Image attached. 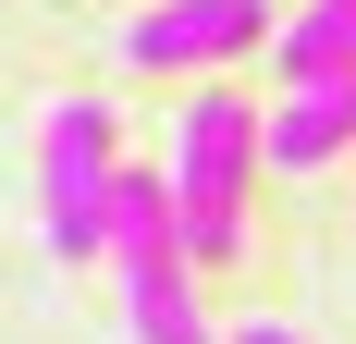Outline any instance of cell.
I'll return each instance as SVG.
<instances>
[{
	"mask_svg": "<svg viewBox=\"0 0 356 344\" xmlns=\"http://www.w3.org/2000/svg\"><path fill=\"white\" fill-rule=\"evenodd\" d=\"M111 271H123V332L136 344H221L197 308V258L172 234V185L160 172H111Z\"/></svg>",
	"mask_w": 356,
	"mask_h": 344,
	"instance_id": "cell-2",
	"label": "cell"
},
{
	"mask_svg": "<svg viewBox=\"0 0 356 344\" xmlns=\"http://www.w3.org/2000/svg\"><path fill=\"white\" fill-rule=\"evenodd\" d=\"M270 62H283V86L356 74V0H307V13H283V25H270Z\"/></svg>",
	"mask_w": 356,
	"mask_h": 344,
	"instance_id": "cell-6",
	"label": "cell"
},
{
	"mask_svg": "<svg viewBox=\"0 0 356 344\" xmlns=\"http://www.w3.org/2000/svg\"><path fill=\"white\" fill-rule=\"evenodd\" d=\"M160 185H172L184 258H197V271L234 258V246H246V185H258V111L234 99V86H197V99L172 111V160H160Z\"/></svg>",
	"mask_w": 356,
	"mask_h": 344,
	"instance_id": "cell-1",
	"label": "cell"
},
{
	"mask_svg": "<svg viewBox=\"0 0 356 344\" xmlns=\"http://www.w3.org/2000/svg\"><path fill=\"white\" fill-rule=\"evenodd\" d=\"M356 148V74H320V86H283L258 111V160L270 172H320Z\"/></svg>",
	"mask_w": 356,
	"mask_h": 344,
	"instance_id": "cell-5",
	"label": "cell"
},
{
	"mask_svg": "<svg viewBox=\"0 0 356 344\" xmlns=\"http://www.w3.org/2000/svg\"><path fill=\"white\" fill-rule=\"evenodd\" d=\"M111 172H123L111 111L62 99L49 136H37V234H49V258H111Z\"/></svg>",
	"mask_w": 356,
	"mask_h": 344,
	"instance_id": "cell-3",
	"label": "cell"
},
{
	"mask_svg": "<svg viewBox=\"0 0 356 344\" xmlns=\"http://www.w3.org/2000/svg\"><path fill=\"white\" fill-rule=\"evenodd\" d=\"M270 0H160V13H136L123 25V62L136 74H221L234 49H270Z\"/></svg>",
	"mask_w": 356,
	"mask_h": 344,
	"instance_id": "cell-4",
	"label": "cell"
},
{
	"mask_svg": "<svg viewBox=\"0 0 356 344\" xmlns=\"http://www.w3.org/2000/svg\"><path fill=\"white\" fill-rule=\"evenodd\" d=\"M221 344H307V332H295V320H234Z\"/></svg>",
	"mask_w": 356,
	"mask_h": 344,
	"instance_id": "cell-7",
	"label": "cell"
}]
</instances>
